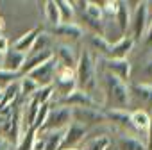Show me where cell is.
<instances>
[{"label": "cell", "instance_id": "10", "mask_svg": "<svg viewBox=\"0 0 152 150\" xmlns=\"http://www.w3.org/2000/svg\"><path fill=\"white\" fill-rule=\"evenodd\" d=\"M59 104L64 106V107H70V109H72V107H97L95 98L90 97L88 93L81 91V90H75V91L70 93L66 98L59 100Z\"/></svg>", "mask_w": 152, "mask_h": 150}, {"label": "cell", "instance_id": "3", "mask_svg": "<svg viewBox=\"0 0 152 150\" xmlns=\"http://www.w3.org/2000/svg\"><path fill=\"white\" fill-rule=\"evenodd\" d=\"M70 123H72V111H70V107H64V106H59L56 109L50 107L48 116H47L43 127L38 132H57V130H64Z\"/></svg>", "mask_w": 152, "mask_h": 150}, {"label": "cell", "instance_id": "8", "mask_svg": "<svg viewBox=\"0 0 152 150\" xmlns=\"http://www.w3.org/2000/svg\"><path fill=\"white\" fill-rule=\"evenodd\" d=\"M86 130H88V129H84L83 125L72 122V123L64 129V132H63V139H61L59 150H70V148H75V146H77V145L84 139Z\"/></svg>", "mask_w": 152, "mask_h": 150}, {"label": "cell", "instance_id": "29", "mask_svg": "<svg viewBox=\"0 0 152 150\" xmlns=\"http://www.w3.org/2000/svg\"><path fill=\"white\" fill-rule=\"evenodd\" d=\"M107 146H109V138L102 134V136H97V138L90 139V141L84 145L83 150H106Z\"/></svg>", "mask_w": 152, "mask_h": 150}, {"label": "cell", "instance_id": "5", "mask_svg": "<svg viewBox=\"0 0 152 150\" xmlns=\"http://www.w3.org/2000/svg\"><path fill=\"white\" fill-rule=\"evenodd\" d=\"M138 106V111L152 113V84L141 82L129 86V106Z\"/></svg>", "mask_w": 152, "mask_h": 150}, {"label": "cell", "instance_id": "39", "mask_svg": "<svg viewBox=\"0 0 152 150\" xmlns=\"http://www.w3.org/2000/svg\"><path fill=\"white\" fill-rule=\"evenodd\" d=\"M150 118H152V113H150Z\"/></svg>", "mask_w": 152, "mask_h": 150}, {"label": "cell", "instance_id": "26", "mask_svg": "<svg viewBox=\"0 0 152 150\" xmlns=\"http://www.w3.org/2000/svg\"><path fill=\"white\" fill-rule=\"evenodd\" d=\"M91 47L99 52V54H102L106 59H107V55H109V50H111V41H107V38H104V36H99V34H93L91 36Z\"/></svg>", "mask_w": 152, "mask_h": 150}, {"label": "cell", "instance_id": "25", "mask_svg": "<svg viewBox=\"0 0 152 150\" xmlns=\"http://www.w3.org/2000/svg\"><path fill=\"white\" fill-rule=\"evenodd\" d=\"M34 143H36V130L29 129V130L22 132V136L16 143V150H32Z\"/></svg>", "mask_w": 152, "mask_h": 150}, {"label": "cell", "instance_id": "31", "mask_svg": "<svg viewBox=\"0 0 152 150\" xmlns=\"http://www.w3.org/2000/svg\"><path fill=\"white\" fill-rule=\"evenodd\" d=\"M83 15H84L86 18H91V20H104V15H102L100 6H99V4H95V2H88L86 11H84Z\"/></svg>", "mask_w": 152, "mask_h": 150}, {"label": "cell", "instance_id": "36", "mask_svg": "<svg viewBox=\"0 0 152 150\" xmlns=\"http://www.w3.org/2000/svg\"><path fill=\"white\" fill-rule=\"evenodd\" d=\"M7 146H9V143H7V141L0 139V150H7Z\"/></svg>", "mask_w": 152, "mask_h": 150}, {"label": "cell", "instance_id": "30", "mask_svg": "<svg viewBox=\"0 0 152 150\" xmlns=\"http://www.w3.org/2000/svg\"><path fill=\"white\" fill-rule=\"evenodd\" d=\"M18 77H20V73L7 71V70H2V68H0V91L6 90L7 86H11L13 82H16Z\"/></svg>", "mask_w": 152, "mask_h": 150}, {"label": "cell", "instance_id": "6", "mask_svg": "<svg viewBox=\"0 0 152 150\" xmlns=\"http://www.w3.org/2000/svg\"><path fill=\"white\" fill-rule=\"evenodd\" d=\"M56 66H57V63H56V59L52 57V59H48L47 63L39 64L38 68H34L32 71H29L27 75H29V77H31L39 88H43V86H52V84H54V75H56Z\"/></svg>", "mask_w": 152, "mask_h": 150}, {"label": "cell", "instance_id": "4", "mask_svg": "<svg viewBox=\"0 0 152 150\" xmlns=\"http://www.w3.org/2000/svg\"><path fill=\"white\" fill-rule=\"evenodd\" d=\"M72 122L79 123L84 129L97 127L106 122L104 111H99V107H72Z\"/></svg>", "mask_w": 152, "mask_h": 150}, {"label": "cell", "instance_id": "21", "mask_svg": "<svg viewBox=\"0 0 152 150\" xmlns=\"http://www.w3.org/2000/svg\"><path fill=\"white\" fill-rule=\"evenodd\" d=\"M63 132L64 130H57V132H38V134H43L45 139H43V150H59V145H61V139H63Z\"/></svg>", "mask_w": 152, "mask_h": 150}, {"label": "cell", "instance_id": "37", "mask_svg": "<svg viewBox=\"0 0 152 150\" xmlns=\"http://www.w3.org/2000/svg\"><path fill=\"white\" fill-rule=\"evenodd\" d=\"M0 68H2V55H0Z\"/></svg>", "mask_w": 152, "mask_h": 150}, {"label": "cell", "instance_id": "7", "mask_svg": "<svg viewBox=\"0 0 152 150\" xmlns=\"http://www.w3.org/2000/svg\"><path fill=\"white\" fill-rule=\"evenodd\" d=\"M132 27V39H141V36H145V31L148 27V13H147V4L140 2L134 7V13L131 15V25Z\"/></svg>", "mask_w": 152, "mask_h": 150}, {"label": "cell", "instance_id": "2", "mask_svg": "<svg viewBox=\"0 0 152 150\" xmlns=\"http://www.w3.org/2000/svg\"><path fill=\"white\" fill-rule=\"evenodd\" d=\"M75 84L77 90L88 93L90 97L93 91H97V63L91 50H83L79 54L75 66Z\"/></svg>", "mask_w": 152, "mask_h": 150}, {"label": "cell", "instance_id": "23", "mask_svg": "<svg viewBox=\"0 0 152 150\" xmlns=\"http://www.w3.org/2000/svg\"><path fill=\"white\" fill-rule=\"evenodd\" d=\"M18 84H20V95L22 97H25V100H29L36 91H38V84L29 77V75H22V79L18 81Z\"/></svg>", "mask_w": 152, "mask_h": 150}, {"label": "cell", "instance_id": "24", "mask_svg": "<svg viewBox=\"0 0 152 150\" xmlns=\"http://www.w3.org/2000/svg\"><path fill=\"white\" fill-rule=\"evenodd\" d=\"M50 43H52V36L48 32H39L38 38H36V41H34V45H32V48L29 50V54H38V52L52 50Z\"/></svg>", "mask_w": 152, "mask_h": 150}, {"label": "cell", "instance_id": "33", "mask_svg": "<svg viewBox=\"0 0 152 150\" xmlns=\"http://www.w3.org/2000/svg\"><path fill=\"white\" fill-rule=\"evenodd\" d=\"M145 43L150 47L152 45V22H148V27H147V32H145Z\"/></svg>", "mask_w": 152, "mask_h": 150}, {"label": "cell", "instance_id": "12", "mask_svg": "<svg viewBox=\"0 0 152 150\" xmlns=\"http://www.w3.org/2000/svg\"><path fill=\"white\" fill-rule=\"evenodd\" d=\"M52 34L54 36H59V38H64L68 41H77L83 38V27L77 25V23H59L56 27H52Z\"/></svg>", "mask_w": 152, "mask_h": 150}, {"label": "cell", "instance_id": "20", "mask_svg": "<svg viewBox=\"0 0 152 150\" xmlns=\"http://www.w3.org/2000/svg\"><path fill=\"white\" fill-rule=\"evenodd\" d=\"M118 146H120V150H147L145 143H141L138 138L129 136V134L120 136V139H118Z\"/></svg>", "mask_w": 152, "mask_h": 150}, {"label": "cell", "instance_id": "22", "mask_svg": "<svg viewBox=\"0 0 152 150\" xmlns=\"http://www.w3.org/2000/svg\"><path fill=\"white\" fill-rule=\"evenodd\" d=\"M56 6H57V11H59L61 23H72V20L75 16V11L72 7V2H66V0H57Z\"/></svg>", "mask_w": 152, "mask_h": 150}, {"label": "cell", "instance_id": "17", "mask_svg": "<svg viewBox=\"0 0 152 150\" xmlns=\"http://www.w3.org/2000/svg\"><path fill=\"white\" fill-rule=\"evenodd\" d=\"M41 31L39 29H31V31H27L23 36H20L18 39H16V43H15V50H18V52H22V54H29V50L32 48V45H34V41H36V38H38V34H39Z\"/></svg>", "mask_w": 152, "mask_h": 150}, {"label": "cell", "instance_id": "11", "mask_svg": "<svg viewBox=\"0 0 152 150\" xmlns=\"http://www.w3.org/2000/svg\"><path fill=\"white\" fill-rule=\"evenodd\" d=\"M52 52H54V59H56L57 64L66 66V68H73V70H75L79 55L75 54V50H73L72 47H68V45H57L56 50H52Z\"/></svg>", "mask_w": 152, "mask_h": 150}, {"label": "cell", "instance_id": "28", "mask_svg": "<svg viewBox=\"0 0 152 150\" xmlns=\"http://www.w3.org/2000/svg\"><path fill=\"white\" fill-rule=\"evenodd\" d=\"M45 7V16H47V20H48V23L50 25H59L61 23V20H59V11H57V6H56V2L54 0H48V2H45L43 4Z\"/></svg>", "mask_w": 152, "mask_h": 150}, {"label": "cell", "instance_id": "1", "mask_svg": "<svg viewBox=\"0 0 152 150\" xmlns=\"http://www.w3.org/2000/svg\"><path fill=\"white\" fill-rule=\"evenodd\" d=\"M104 106L106 111H127L129 107V84L116 79L111 73H104L102 77Z\"/></svg>", "mask_w": 152, "mask_h": 150}, {"label": "cell", "instance_id": "32", "mask_svg": "<svg viewBox=\"0 0 152 150\" xmlns=\"http://www.w3.org/2000/svg\"><path fill=\"white\" fill-rule=\"evenodd\" d=\"M7 50H9V41H7V38L0 36V55H4Z\"/></svg>", "mask_w": 152, "mask_h": 150}, {"label": "cell", "instance_id": "38", "mask_svg": "<svg viewBox=\"0 0 152 150\" xmlns=\"http://www.w3.org/2000/svg\"><path fill=\"white\" fill-rule=\"evenodd\" d=\"M70 150H79V148H70Z\"/></svg>", "mask_w": 152, "mask_h": 150}, {"label": "cell", "instance_id": "16", "mask_svg": "<svg viewBox=\"0 0 152 150\" xmlns=\"http://www.w3.org/2000/svg\"><path fill=\"white\" fill-rule=\"evenodd\" d=\"M115 22L118 25V31L120 34L125 36L129 25H131V11H129V6L127 2H116V13H115Z\"/></svg>", "mask_w": 152, "mask_h": 150}, {"label": "cell", "instance_id": "18", "mask_svg": "<svg viewBox=\"0 0 152 150\" xmlns=\"http://www.w3.org/2000/svg\"><path fill=\"white\" fill-rule=\"evenodd\" d=\"M131 122H132V127H134V132H148V127H150V114L145 113V111H138L134 109L131 113Z\"/></svg>", "mask_w": 152, "mask_h": 150}, {"label": "cell", "instance_id": "14", "mask_svg": "<svg viewBox=\"0 0 152 150\" xmlns=\"http://www.w3.org/2000/svg\"><path fill=\"white\" fill-rule=\"evenodd\" d=\"M132 45H134V39L131 36H122L118 41L111 43V50H109V55L107 59H127V54L132 50Z\"/></svg>", "mask_w": 152, "mask_h": 150}, {"label": "cell", "instance_id": "13", "mask_svg": "<svg viewBox=\"0 0 152 150\" xmlns=\"http://www.w3.org/2000/svg\"><path fill=\"white\" fill-rule=\"evenodd\" d=\"M23 63H25V54H22V52H18V50H15V48H9V50L2 55V70L20 73Z\"/></svg>", "mask_w": 152, "mask_h": 150}, {"label": "cell", "instance_id": "27", "mask_svg": "<svg viewBox=\"0 0 152 150\" xmlns=\"http://www.w3.org/2000/svg\"><path fill=\"white\" fill-rule=\"evenodd\" d=\"M36 104L39 106H47L50 104V100L54 98V88L52 86H43V88H38V91L31 97Z\"/></svg>", "mask_w": 152, "mask_h": 150}, {"label": "cell", "instance_id": "35", "mask_svg": "<svg viewBox=\"0 0 152 150\" xmlns=\"http://www.w3.org/2000/svg\"><path fill=\"white\" fill-rule=\"evenodd\" d=\"M145 75L152 79V59H150V61L147 63V66H145Z\"/></svg>", "mask_w": 152, "mask_h": 150}, {"label": "cell", "instance_id": "19", "mask_svg": "<svg viewBox=\"0 0 152 150\" xmlns=\"http://www.w3.org/2000/svg\"><path fill=\"white\" fill-rule=\"evenodd\" d=\"M18 97H20V84H18V81H16V82H13L11 86H7L6 90L0 91V109L16 104V98H18Z\"/></svg>", "mask_w": 152, "mask_h": 150}, {"label": "cell", "instance_id": "15", "mask_svg": "<svg viewBox=\"0 0 152 150\" xmlns=\"http://www.w3.org/2000/svg\"><path fill=\"white\" fill-rule=\"evenodd\" d=\"M104 114H106V120L113 122V123L118 125L120 129L129 130V132H134V127H132L131 113H129V111H104Z\"/></svg>", "mask_w": 152, "mask_h": 150}, {"label": "cell", "instance_id": "34", "mask_svg": "<svg viewBox=\"0 0 152 150\" xmlns=\"http://www.w3.org/2000/svg\"><path fill=\"white\" fill-rule=\"evenodd\" d=\"M147 150H152V118H150V127H148V132H147Z\"/></svg>", "mask_w": 152, "mask_h": 150}, {"label": "cell", "instance_id": "9", "mask_svg": "<svg viewBox=\"0 0 152 150\" xmlns=\"http://www.w3.org/2000/svg\"><path fill=\"white\" fill-rule=\"evenodd\" d=\"M104 66H106V71L115 75L116 79L124 81V82H129V77H131V63L127 59H104Z\"/></svg>", "mask_w": 152, "mask_h": 150}]
</instances>
